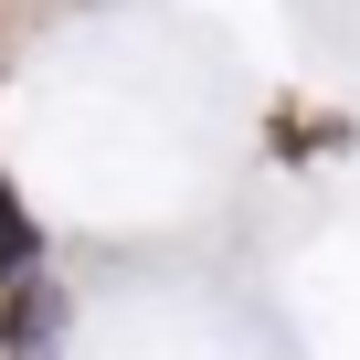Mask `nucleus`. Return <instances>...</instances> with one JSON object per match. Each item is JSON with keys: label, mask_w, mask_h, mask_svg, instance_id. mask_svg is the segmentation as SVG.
<instances>
[{"label": "nucleus", "mask_w": 360, "mask_h": 360, "mask_svg": "<svg viewBox=\"0 0 360 360\" xmlns=\"http://www.w3.org/2000/svg\"><path fill=\"white\" fill-rule=\"evenodd\" d=\"M64 339V276H11V297H0V360H53Z\"/></svg>", "instance_id": "nucleus-1"}, {"label": "nucleus", "mask_w": 360, "mask_h": 360, "mask_svg": "<svg viewBox=\"0 0 360 360\" xmlns=\"http://www.w3.org/2000/svg\"><path fill=\"white\" fill-rule=\"evenodd\" d=\"M43 265V223L11 202V180H0V286H11V276H32Z\"/></svg>", "instance_id": "nucleus-2"}]
</instances>
